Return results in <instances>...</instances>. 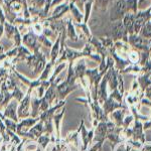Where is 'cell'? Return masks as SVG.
Listing matches in <instances>:
<instances>
[{"label": "cell", "mask_w": 151, "mask_h": 151, "mask_svg": "<svg viewBox=\"0 0 151 151\" xmlns=\"http://www.w3.org/2000/svg\"><path fill=\"white\" fill-rule=\"evenodd\" d=\"M30 91H31V89L29 88L26 96L24 97V99H22V101H21L20 106H19V108L17 110L18 118H23V117L29 116L28 107H29V101H30Z\"/></svg>", "instance_id": "1"}, {"label": "cell", "mask_w": 151, "mask_h": 151, "mask_svg": "<svg viewBox=\"0 0 151 151\" xmlns=\"http://www.w3.org/2000/svg\"><path fill=\"white\" fill-rule=\"evenodd\" d=\"M16 108H17V101H12L10 102V104L5 108L4 111V117H8L11 118L14 122H17L18 121V117L16 115Z\"/></svg>", "instance_id": "2"}, {"label": "cell", "mask_w": 151, "mask_h": 151, "mask_svg": "<svg viewBox=\"0 0 151 151\" xmlns=\"http://www.w3.org/2000/svg\"><path fill=\"white\" fill-rule=\"evenodd\" d=\"M65 111V109L62 110V112H60V114H57V115L53 116V121H55V129H57L58 137L60 136V120H62V117H63V115H64Z\"/></svg>", "instance_id": "3"}, {"label": "cell", "mask_w": 151, "mask_h": 151, "mask_svg": "<svg viewBox=\"0 0 151 151\" xmlns=\"http://www.w3.org/2000/svg\"><path fill=\"white\" fill-rule=\"evenodd\" d=\"M37 140H38L40 145L41 146V148H42V149H45V147H47L48 142H50V136H48V135H42V136H40Z\"/></svg>", "instance_id": "4"}, {"label": "cell", "mask_w": 151, "mask_h": 151, "mask_svg": "<svg viewBox=\"0 0 151 151\" xmlns=\"http://www.w3.org/2000/svg\"><path fill=\"white\" fill-rule=\"evenodd\" d=\"M4 122H5L6 129L13 131V132H16V126H17V125H16V124L14 123V121L12 122V121L9 120V119H5V120H4Z\"/></svg>", "instance_id": "5"}, {"label": "cell", "mask_w": 151, "mask_h": 151, "mask_svg": "<svg viewBox=\"0 0 151 151\" xmlns=\"http://www.w3.org/2000/svg\"><path fill=\"white\" fill-rule=\"evenodd\" d=\"M35 151H41V149H40V148H37V149H36Z\"/></svg>", "instance_id": "6"}]
</instances>
